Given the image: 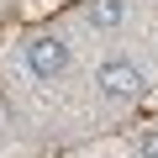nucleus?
<instances>
[{"label": "nucleus", "mask_w": 158, "mask_h": 158, "mask_svg": "<svg viewBox=\"0 0 158 158\" xmlns=\"http://www.w3.org/2000/svg\"><path fill=\"white\" fill-rule=\"evenodd\" d=\"M27 69L42 79V85H53V79L69 69V42L63 37H32L27 42Z\"/></svg>", "instance_id": "2"}, {"label": "nucleus", "mask_w": 158, "mask_h": 158, "mask_svg": "<svg viewBox=\"0 0 158 158\" xmlns=\"http://www.w3.org/2000/svg\"><path fill=\"white\" fill-rule=\"evenodd\" d=\"M95 85H100V95H111V100H137L148 79H142L137 63H127V58H106L100 74H95Z\"/></svg>", "instance_id": "1"}, {"label": "nucleus", "mask_w": 158, "mask_h": 158, "mask_svg": "<svg viewBox=\"0 0 158 158\" xmlns=\"http://www.w3.org/2000/svg\"><path fill=\"white\" fill-rule=\"evenodd\" d=\"M121 21H127V0H90V27L111 32V27H121Z\"/></svg>", "instance_id": "3"}, {"label": "nucleus", "mask_w": 158, "mask_h": 158, "mask_svg": "<svg viewBox=\"0 0 158 158\" xmlns=\"http://www.w3.org/2000/svg\"><path fill=\"white\" fill-rule=\"evenodd\" d=\"M137 153H142V158H158V127H153V132H142V142H137Z\"/></svg>", "instance_id": "4"}]
</instances>
